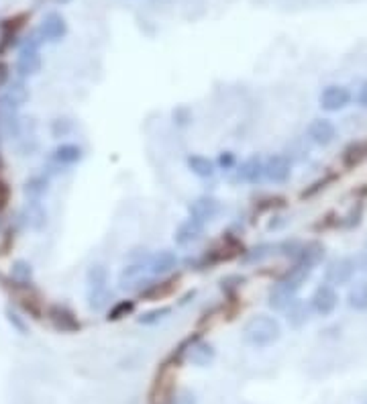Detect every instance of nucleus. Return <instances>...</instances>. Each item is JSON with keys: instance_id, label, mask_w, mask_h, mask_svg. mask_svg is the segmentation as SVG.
<instances>
[{"instance_id": "f257e3e1", "label": "nucleus", "mask_w": 367, "mask_h": 404, "mask_svg": "<svg viewBox=\"0 0 367 404\" xmlns=\"http://www.w3.org/2000/svg\"><path fill=\"white\" fill-rule=\"evenodd\" d=\"M280 337H282V323L271 315L257 313L249 317L247 323L243 324V341L249 347H255V350L269 347L278 343Z\"/></svg>"}, {"instance_id": "f03ea898", "label": "nucleus", "mask_w": 367, "mask_h": 404, "mask_svg": "<svg viewBox=\"0 0 367 404\" xmlns=\"http://www.w3.org/2000/svg\"><path fill=\"white\" fill-rule=\"evenodd\" d=\"M41 39L37 33H33L31 37H27L25 41L21 43L19 47V55H17V63H15V70H17V76L21 80L25 78H33L41 72V66H43V59H41Z\"/></svg>"}, {"instance_id": "7ed1b4c3", "label": "nucleus", "mask_w": 367, "mask_h": 404, "mask_svg": "<svg viewBox=\"0 0 367 404\" xmlns=\"http://www.w3.org/2000/svg\"><path fill=\"white\" fill-rule=\"evenodd\" d=\"M178 355L186 364H192L196 368H209L210 364L216 359V350L212 343L204 341L200 335H194V337H188L178 347Z\"/></svg>"}, {"instance_id": "20e7f679", "label": "nucleus", "mask_w": 367, "mask_h": 404, "mask_svg": "<svg viewBox=\"0 0 367 404\" xmlns=\"http://www.w3.org/2000/svg\"><path fill=\"white\" fill-rule=\"evenodd\" d=\"M151 282L145 262H129L119 274V288L125 292H143Z\"/></svg>"}, {"instance_id": "39448f33", "label": "nucleus", "mask_w": 367, "mask_h": 404, "mask_svg": "<svg viewBox=\"0 0 367 404\" xmlns=\"http://www.w3.org/2000/svg\"><path fill=\"white\" fill-rule=\"evenodd\" d=\"M310 311L318 315V317H329L335 313V308L339 306V292L335 286H331L329 282L316 286V290L313 292V297L308 300Z\"/></svg>"}, {"instance_id": "423d86ee", "label": "nucleus", "mask_w": 367, "mask_h": 404, "mask_svg": "<svg viewBox=\"0 0 367 404\" xmlns=\"http://www.w3.org/2000/svg\"><path fill=\"white\" fill-rule=\"evenodd\" d=\"M220 213H223V202L210 194H202L188 204V216L202 223V225H207L209 220H214Z\"/></svg>"}, {"instance_id": "0eeeda50", "label": "nucleus", "mask_w": 367, "mask_h": 404, "mask_svg": "<svg viewBox=\"0 0 367 404\" xmlns=\"http://www.w3.org/2000/svg\"><path fill=\"white\" fill-rule=\"evenodd\" d=\"M31 92L27 88L25 80L17 78V80H8L4 86V90L0 92V110H21L29 103Z\"/></svg>"}, {"instance_id": "6e6552de", "label": "nucleus", "mask_w": 367, "mask_h": 404, "mask_svg": "<svg viewBox=\"0 0 367 404\" xmlns=\"http://www.w3.org/2000/svg\"><path fill=\"white\" fill-rule=\"evenodd\" d=\"M351 100H353L351 90L343 84H331V86L322 88V92L318 96L320 108L327 112H339L345 107H349Z\"/></svg>"}, {"instance_id": "1a4fd4ad", "label": "nucleus", "mask_w": 367, "mask_h": 404, "mask_svg": "<svg viewBox=\"0 0 367 404\" xmlns=\"http://www.w3.org/2000/svg\"><path fill=\"white\" fill-rule=\"evenodd\" d=\"M84 160V149L78 143H59L57 147H53L47 163L50 167H53L55 172L63 170V167H70V165H76Z\"/></svg>"}, {"instance_id": "9d476101", "label": "nucleus", "mask_w": 367, "mask_h": 404, "mask_svg": "<svg viewBox=\"0 0 367 404\" xmlns=\"http://www.w3.org/2000/svg\"><path fill=\"white\" fill-rule=\"evenodd\" d=\"M35 33L39 35L41 41L57 43V41H61L68 35V23H66V19L59 13H47L41 19V23H39V27H37Z\"/></svg>"}, {"instance_id": "9b49d317", "label": "nucleus", "mask_w": 367, "mask_h": 404, "mask_svg": "<svg viewBox=\"0 0 367 404\" xmlns=\"http://www.w3.org/2000/svg\"><path fill=\"white\" fill-rule=\"evenodd\" d=\"M263 176L265 180L274 184H284L292 176V162L284 154H274L267 160H263Z\"/></svg>"}, {"instance_id": "f8f14e48", "label": "nucleus", "mask_w": 367, "mask_h": 404, "mask_svg": "<svg viewBox=\"0 0 367 404\" xmlns=\"http://www.w3.org/2000/svg\"><path fill=\"white\" fill-rule=\"evenodd\" d=\"M355 269H357V262L351 260V257H337L333 260L327 271H324V278L331 286H343V284H349L355 276Z\"/></svg>"}, {"instance_id": "ddd939ff", "label": "nucleus", "mask_w": 367, "mask_h": 404, "mask_svg": "<svg viewBox=\"0 0 367 404\" xmlns=\"http://www.w3.org/2000/svg\"><path fill=\"white\" fill-rule=\"evenodd\" d=\"M178 264H180V257L172 249H159L156 253H149L145 262L149 276H165L178 268Z\"/></svg>"}, {"instance_id": "4468645a", "label": "nucleus", "mask_w": 367, "mask_h": 404, "mask_svg": "<svg viewBox=\"0 0 367 404\" xmlns=\"http://www.w3.org/2000/svg\"><path fill=\"white\" fill-rule=\"evenodd\" d=\"M47 319L61 333H76L80 329V321L76 319V315L66 304H52L47 308Z\"/></svg>"}, {"instance_id": "2eb2a0df", "label": "nucleus", "mask_w": 367, "mask_h": 404, "mask_svg": "<svg viewBox=\"0 0 367 404\" xmlns=\"http://www.w3.org/2000/svg\"><path fill=\"white\" fill-rule=\"evenodd\" d=\"M306 135H308V139L313 143L320 145V147H327V145H331L335 141L337 127H335V123L331 119H315V121H310V125L306 129Z\"/></svg>"}, {"instance_id": "dca6fc26", "label": "nucleus", "mask_w": 367, "mask_h": 404, "mask_svg": "<svg viewBox=\"0 0 367 404\" xmlns=\"http://www.w3.org/2000/svg\"><path fill=\"white\" fill-rule=\"evenodd\" d=\"M202 235H204V225L188 216L186 220L178 225V229L174 233V241L180 247H188V245H194V243L200 241Z\"/></svg>"}, {"instance_id": "f3484780", "label": "nucleus", "mask_w": 367, "mask_h": 404, "mask_svg": "<svg viewBox=\"0 0 367 404\" xmlns=\"http://www.w3.org/2000/svg\"><path fill=\"white\" fill-rule=\"evenodd\" d=\"M21 216L25 225L33 231H43L47 227V211L43 209L41 200H27V204L21 211Z\"/></svg>"}, {"instance_id": "a211bd4d", "label": "nucleus", "mask_w": 367, "mask_h": 404, "mask_svg": "<svg viewBox=\"0 0 367 404\" xmlns=\"http://www.w3.org/2000/svg\"><path fill=\"white\" fill-rule=\"evenodd\" d=\"M237 178L245 184H260L263 178V158L262 156H251L237 167Z\"/></svg>"}, {"instance_id": "6ab92c4d", "label": "nucleus", "mask_w": 367, "mask_h": 404, "mask_svg": "<svg viewBox=\"0 0 367 404\" xmlns=\"http://www.w3.org/2000/svg\"><path fill=\"white\" fill-rule=\"evenodd\" d=\"M286 313V321L292 329H300L308 323L313 311H310V304L306 300H300V298H294V302L290 304L288 308L284 311Z\"/></svg>"}, {"instance_id": "aec40b11", "label": "nucleus", "mask_w": 367, "mask_h": 404, "mask_svg": "<svg viewBox=\"0 0 367 404\" xmlns=\"http://www.w3.org/2000/svg\"><path fill=\"white\" fill-rule=\"evenodd\" d=\"M294 298H296L294 292H290L286 286H282L280 282H276V284L269 288V292H267V306H269L274 313H284L290 304L294 302Z\"/></svg>"}, {"instance_id": "412c9836", "label": "nucleus", "mask_w": 367, "mask_h": 404, "mask_svg": "<svg viewBox=\"0 0 367 404\" xmlns=\"http://www.w3.org/2000/svg\"><path fill=\"white\" fill-rule=\"evenodd\" d=\"M186 165H188V170H190L194 176H198L200 180H210V178H214V174H216V163L212 162L210 158H207V156H200V154L188 156V158H186Z\"/></svg>"}, {"instance_id": "4be33fe9", "label": "nucleus", "mask_w": 367, "mask_h": 404, "mask_svg": "<svg viewBox=\"0 0 367 404\" xmlns=\"http://www.w3.org/2000/svg\"><path fill=\"white\" fill-rule=\"evenodd\" d=\"M271 255H276V243H260V245H253L251 249H247L241 257V262L245 266H257L263 264L265 260H269Z\"/></svg>"}, {"instance_id": "5701e85b", "label": "nucleus", "mask_w": 367, "mask_h": 404, "mask_svg": "<svg viewBox=\"0 0 367 404\" xmlns=\"http://www.w3.org/2000/svg\"><path fill=\"white\" fill-rule=\"evenodd\" d=\"M27 200H43V196L50 192V176L39 174V176H31L25 182Z\"/></svg>"}, {"instance_id": "b1692460", "label": "nucleus", "mask_w": 367, "mask_h": 404, "mask_svg": "<svg viewBox=\"0 0 367 404\" xmlns=\"http://www.w3.org/2000/svg\"><path fill=\"white\" fill-rule=\"evenodd\" d=\"M110 300H112V290L108 286L106 288H96V290H86L88 308L94 311V313H103L105 308H108Z\"/></svg>"}, {"instance_id": "393cba45", "label": "nucleus", "mask_w": 367, "mask_h": 404, "mask_svg": "<svg viewBox=\"0 0 367 404\" xmlns=\"http://www.w3.org/2000/svg\"><path fill=\"white\" fill-rule=\"evenodd\" d=\"M347 304L353 311H367V282H355L349 288Z\"/></svg>"}, {"instance_id": "a878e982", "label": "nucleus", "mask_w": 367, "mask_h": 404, "mask_svg": "<svg viewBox=\"0 0 367 404\" xmlns=\"http://www.w3.org/2000/svg\"><path fill=\"white\" fill-rule=\"evenodd\" d=\"M10 278L19 286H31L33 282V266L27 260H15L10 266Z\"/></svg>"}, {"instance_id": "bb28decb", "label": "nucleus", "mask_w": 367, "mask_h": 404, "mask_svg": "<svg viewBox=\"0 0 367 404\" xmlns=\"http://www.w3.org/2000/svg\"><path fill=\"white\" fill-rule=\"evenodd\" d=\"M86 290H96V288H106L108 286V269L103 264H94L86 271Z\"/></svg>"}, {"instance_id": "cd10ccee", "label": "nucleus", "mask_w": 367, "mask_h": 404, "mask_svg": "<svg viewBox=\"0 0 367 404\" xmlns=\"http://www.w3.org/2000/svg\"><path fill=\"white\" fill-rule=\"evenodd\" d=\"M133 313H135V300L125 298V300L114 302V304L108 308V313H106V321H108V323H117V321H121V319L129 317V315H133Z\"/></svg>"}, {"instance_id": "c85d7f7f", "label": "nucleus", "mask_w": 367, "mask_h": 404, "mask_svg": "<svg viewBox=\"0 0 367 404\" xmlns=\"http://www.w3.org/2000/svg\"><path fill=\"white\" fill-rule=\"evenodd\" d=\"M170 315H172V306H158V308H151V311L139 315V317H137V323L143 324V327H153V324L165 321Z\"/></svg>"}, {"instance_id": "c756f323", "label": "nucleus", "mask_w": 367, "mask_h": 404, "mask_svg": "<svg viewBox=\"0 0 367 404\" xmlns=\"http://www.w3.org/2000/svg\"><path fill=\"white\" fill-rule=\"evenodd\" d=\"M4 315H6V321L8 324L17 331V333H21V335H27L29 333V324H27L25 317H21L19 313H15L13 308H6L4 311Z\"/></svg>"}, {"instance_id": "7c9ffc66", "label": "nucleus", "mask_w": 367, "mask_h": 404, "mask_svg": "<svg viewBox=\"0 0 367 404\" xmlns=\"http://www.w3.org/2000/svg\"><path fill=\"white\" fill-rule=\"evenodd\" d=\"M216 167H220L223 172H231L237 167V156L233 151H220L216 158Z\"/></svg>"}, {"instance_id": "2f4dec72", "label": "nucleus", "mask_w": 367, "mask_h": 404, "mask_svg": "<svg viewBox=\"0 0 367 404\" xmlns=\"http://www.w3.org/2000/svg\"><path fill=\"white\" fill-rule=\"evenodd\" d=\"M72 131V121L70 119H53L52 135L53 137H66Z\"/></svg>"}, {"instance_id": "473e14b6", "label": "nucleus", "mask_w": 367, "mask_h": 404, "mask_svg": "<svg viewBox=\"0 0 367 404\" xmlns=\"http://www.w3.org/2000/svg\"><path fill=\"white\" fill-rule=\"evenodd\" d=\"M355 105L367 108V80H357L355 84V92H351Z\"/></svg>"}, {"instance_id": "72a5a7b5", "label": "nucleus", "mask_w": 367, "mask_h": 404, "mask_svg": "<svg viewBox=\"0 0 367 404\" xmlns=\"http://www.w3.org/2000/svg\"><path fill=\"white\" fill-rule=\"evenodd\" d=\"M170 404H198L196 403V396H194V392H190V390H182V392H178Z\"/></svg>"}, {"instance_id": "f704fd0d", "label": "nucleus", "mask_w": 367, "mask_h": 404, "mask_svg": "<svg viewBox=\"0 0 367 404\" xmlns=\"http://www.w3.org/2000/svg\"><path fill=\"white\" fill-rule=\"evenodd\" d=\"M8 200H10V188H8L6 182L0 180V223H2V213H4V209L8 207Z\"/></svg>"}, {"instance_id": "c9c22d12", "label": "nucleus", "mask_w": 367, "mask_h": 404, "mask_svg": "<svg viewBox=\"0 0 367 404\" xmlns=\"http://www.w3.org/2000/svg\"><path fill=\"white\" fill-rule=\"evenodd\" d=\"M190 119H192V117H190L188 108H178V110H174V121H176L178 125H186Z\"/></svg>"}, {"instance_id": "e433bc0d", "label": "nucleus", "mask_w": 367, "mask_h": 404, "mask_svg": "<svg viewBox=\"0 0 367 404\" xmlns=\"http://www.w3.org/2000/svg\"><path fill=\"white\" fill-rule=\"evenodd\" d=\"M10 80V74H8V66L4 61H0V92L4 90V86Z\"/></svg>"}, {"instance_id": "4c0bfd02", "label": "nucleus", "mask_w": 367, "mask_h": 404, "mask_svg": "<svg viewBox=\"0 0 367 404\" xmlns=\"http://www.w3.org/2000/svg\"><path fill=\"white\" fill-rule=\"evenodd\" d=\"M359 266H361V269H364V271H367V253H366V255H364V257H361V262H359Z\"/></svg>"}, {"instance_id": "58836bf2", "label": "nucleus", "mask_w": 367, "mask_h": 404, "mask_svg": "<svg viewBox=\"0 0 367 404\" xmlns=\"http://www.w3.org/2000/svg\"><path fill=\"white\" fill-rule=\"evenodd\" d=\"M2 139L4 137H2V131H0V167H2Z\"/></svg>"}]
</instances>
